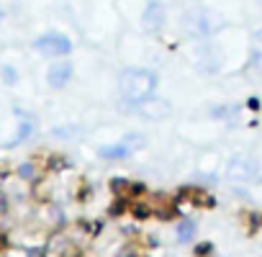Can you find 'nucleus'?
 <instances>
[{"instance_id": "nucleus-1", "label": "nucleus", "mask_w": 262, "mask_h": 257, "mask_svg": "<svg viewBox=\"0 0 262 257\" xmlns=\"http://www.w3.org/2000/svg\"><path fill=\"white\" fill-rule=\"evenodd\" d=\"M121 98L131 105H144L157 90V75L152 70H126L118 80Z\"/></svg>"}, {"instance_id": "nucleus-2", "label": "nucleus", "mask_w": 262, "mask_h": 257, "mask_svg": "<svg viewBox=\"0 0 262 257\" xmlns=\"http://www.w3.org/2000/svg\"><path fill=\"white\" fill-rule=\"evenodd\" d=\"M226 175H229V180H234V183H254V180L259 178V162H257L254 157L236 155V157L229 160Z\"/></svg>"}, {"instance_id": "nucleus-3", "label": "nucleus", "mask_w": 262, "mask_h": 257, "mask_svg": "<svg viewBox=\"0 0 262 257\" xmlns=\"http://www.w3.org/2000/svg\"><path fill=\"white\" fill-rule=\"evenodd\" d=\"M36 52L47 54V57H64L72 52V41L64 36V34H57V31H49V34H41L36 41H34Z\"/></svg>"}, {"instance_id": "nucleus-4", "label": "nucleus", "mask_w": 262, "mask_h": 257, "mask_svg": "<svg viewBox=\"0 0 262 257\" xmlns=\"http://www.w3.org/2000/svg\"><path fill=\"white\" fill-rule=\"evenodd\" d=\"M142 24L147 31H157L165 26V6L160 3V0H149L144 13H142Z\"/></svg>"}, {"instance_id": "nucleus-5", "label": "nucleus", "mask_w": 262, "mask_h": 257, "mask_svg": "<svg viewBox=\"0 0 262 257\" xmlns=\"http://www.w3.org/2000/svg\"><path fill=\"white\" fill-rule=\"evenodd\" d=\"M70 80H72V65H70V62H54V65L49 67V72H47V82H49V88H54V90L64 88Z\"/></svg>"}, {"instance_id": "nucleus-6", "label": "nucleus", "mask_w": 262, "mask_h": 257, "mask_svg": "<svg viewBox=\"0 0 262 257\" xmlns=\"http://www.w3.org/2000/svg\"><path fill=\"white\" fill-rule=\"evenodd\" d=\"M98 155H100L103 160H123V157L131 155V147H128V142H116V144H105V147H100Z\"/></svg>"}, {"instance_id": "nucleus-7", "label": "nucleus", "mask_w": 262, "mask_h": 257, "mask_svg": "<svg viewBox=\"0 0 262 257\" xmlns=\"http://www.w3.org/2000/svg\"><path fill=\"white\" fill-rule=\"evenodd\" d=\"M193 237H195V221H190V219L180 221L178 224V239L180 242H190Z\"/></svg>"}, {"instance_id": "nucleus-8", "label": "nucleus", "mask_w": 262, "mask_h": 257, "mask_svg": "<svg viewBox=\"0 0 262 257\" xmlns=\"http://www.w3.org/2000/svg\"><path fill=\"white\" fill-rule=\"evenodd\" d=\"M18 128H21V132H16V139H13L11 144H16V142H24L26 137H31V123H21Z\"/></svg>"}]
</instances>
